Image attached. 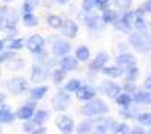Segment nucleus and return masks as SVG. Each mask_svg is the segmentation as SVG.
<instances>
[{"label": "nucleus", "mask_w": 151, "mask_h": 134, "mask_svg": "<svg viewBox=\"0 0 151 134\" xmlns=\"http://www.w3.org/2000/svg\"><path fill=\"white\" fill-rule=\"evenodd\" d=\"M129 41L134 47V50L139 53H148L151 50V36L147 32H133Z\"/></svg>", "instance_id": "obj_1"}, {"label": "nucleus", "mask_w": 151, "mask_h": 134, "mask_svg": "<svg viewBox=\"0 0 151 134\" xmlns=\"http://www.w3.org/2000/svg\"><path fill=\"white\" fill-rule=\"evenodd\" d=\"M109 112V107L107 104L103 101V100H100V98H92L89 100L83 107H82V113L85 116H100V115H104Z\"/></svg>", "instance_id": "obj_2"}, {"label": "nucleus", "mask_w": 151, "mask_h": 134, "mask_svg": "<svg viewBox=\"0 0 151 134\" xmlns=\"http://www.w3.org/2000/svg\"><path fill=\"white\" fill-rule=\"evenodd\" d=\"M70 103H71V98H70V95H68L67 91H59L55 95V98H53V107H55V110H58V112L67 110V108L70 107Z\"/></svg>", "instance_id": "obj_3"}, {"label": "nucleus", "mask_w": 151, "mask_h": 134, "mask_svg": "<svg viewBox=\"0 0 151 134\" xmlns=\"http://www.w3.org/2000/svg\"><path fill=\"white\" fill-rule=\"evenodd\" d=\"M6 88H8L9 92H12L14 95H20V93H23L24 91L27 89V81H26V78H23V77H14V78H11L6 83Z\"/></svg>", "instance_id": "obj_4"}, {"label": "nucleus", "mask_w": 151, "mask_h": 134, "mask_svg": "<svg viewBox=\"0 0 151 134\" xmlns=\"http://www.w3.org/2000/svg\"><path fill=\"white\" fill-rule=\"evenodd\" d=\"M44 44H45V41H44L42 36H40V35H32L30 38L27 39V44H26V45H27V48H29L30 53L38 54V53L44 51Z\"/></svg>", "instance_id": "obj_5"}, {"label": "nucleus", "mask_w": 151, "mask_h": 134, "mask_svg": "<svg viewBox=\"0 0 151 134\" xmlns=\"http://www.w3.org/2000/svg\"><path fill=\"white\" fill-rule=\"evenodd\" d=\"M56 127L62 134H71L74 131V120L70 116H59L56 119Z\"/></svg>", "instance_id": "obj_6"}, {"label": "nucleus", "mask_w": 151, "mask_h": 134, "mask_svg": "<svg viewBox=\"0 0 151 134\" xmlns=\"http://www.w3.org/2000/svg\"><path fill=\"white\" fill-rule=\"evenodd\" d=\"M48 77V68L38 63V65H33L32 66V74H30V78L33 83H41L44 81L45 78Z\"/></svg>", "instance_id": "obj_7"}, {"label": "nucleus", "mask_w": 151, "mask_h": 134, "mask_svg": "<svg viewBox=\"0 0 151 134\" xmlns=\"http://www.w3.org/2000/svg\"><path fill=\"white\" fill-rule=\"evenodd\" d=\"M107 60H109V54H107V53H104V51L98 53V54L95 56V59L89 63V71H92V72H98V71H101V69L106 66Z\"/></svg>", "instance_id": "obj_8"}, {"label": "nucleus", "mask_w": 151, "mask_h": 134, "mask_svg": "<svg viewBox=\"0 0 151 134\" xmlns=\"http://www.w3.org/2000/svg\"><path fill=\"white\" fill-rule=\"evenodd\" d=\"M101 92L104 93V95H107L109 98H112V100H115L116 96L121 93V88L118 86V84H115L113 81H103L101 83Z\"/></svg>", "instance_id": "obj_9"}, {"label": "nucleus", "mask_w": 151, "mask_h": 134, "mask_svg": "<svg viewBox=\"0 0 151 134\" xmlns=\"http://www.w3.org/2000/svg\"><path fill=\"white\" fill-rule=\"evenodd\" d=\"M70 50H71V44H70L68 41H62V39L56 41V42L53 44V47H52L53 54L58 56V57L67 56V54L70 53Z\"/></svg>", "instance_id": "obj_10"}, {"label": "nucleus", "mask_w": 151, "mask_h": 134, "mask_svg": "<svg viewBox=\"0 0 151 134\" xmlns=\"http://www.w3.org/2000/svg\"><path fill=\"white\" fill-rule=\"evenodd\" d=\"M76 93H77V100H80V101H89V100L95 98V95H97L95 89L92 86H88V84L80 86Z\"/></svg>", "instance_id": "obj_11"}, {"label": "nucleus", "mask_w": 151, "mask_h": 134, "mask_svg": "<svg viewBox=\"0 0 151 134\" xmlns=\"http://www.w3.org/2000/svg\"><path fill=\"white\" fill-rule=\"evenodd\" d=\"M62 33H64L67 38H76L79 33V26L77 23L73 21V20H68L62 24Z\"/></svg>", "instance_id": "obj_12"}, {"label": "nucleus", "mask_w": 151, "mask_h": 134, "mask_svg": "<svg viewBox=\"0 0 151 134\" xmlns=\"http://www.w3.org/2000/svg\"><path fill=\"white\" fill-rule=\"evenodd\" d=\"M59 65L64 71H74L79 66V60L77 57H73V56H62Z\"/></svg>", "instance_id": "obj_13"}, {"label": "nucleus", "mask_w": 151, "mask_h": 134, "mask_svg": "<svg viewBox=\"0 0 151 134\" xmlns=\"http://www.w3.org/2000/svg\"><path fill=\"white\" fill-rule=\"evenodd\" d=\"M35 113V101L33 103H29V104H24L23 107L18 108V112H17V118L18 119H23V120H27L33 116Z\"/></svg>", "instance_id": "obj_14"}, {"label": "nucleus", "mask_w": 151, "mask_h": 134, "mask_svg": "<svg viewBox=\"0 0 151 134\" xmlns=\"http://www.w3.org/2000/svg\"><path fill=\"white\" fill-rule=\"evenodd\" d=\"M85 24L92 30H101L104 27V21L103 18H100L98 15H88L85 17Z\"/></svg>", "instance_id": "obj_15"}, {"label": "nucleus", "mask_w": 151, "mask_h": 134, "mask_svg": "<svg viewBox=\"0 0 151 134\" xmlns=\"http://www.w3.org/2000/svg\"><path fill=\"white\" fill-rule=\"evenodd\" d=\"M132 100L134 103H139V104H151V92H148V91H136L132 96Z\"/></svg>", "instance_id": "obj_16"}, {"label": "nucleus", "mask_w": 151, "mask_h": 134, "mask_svg": "<svg viewBox=\"0 0 151 134\" xmlns=\"http://www.w3.org/2000/svg\"><path fill=\"white\" fill-rule=\"evenodd\" d=\"M101 72L106 77H112V78H118L124 76V69L122 66H104L101 69Z\"/></svg>", "instance_id": "obj_17"}, {"label": "nucleus", "mask_w": 151, "mask_h": 134, "mask_svg": "<svg viewBox=\"0 0 151 134\" xmlns=\"http://www.w3.org/2000/svg\"><path fill=\"white\" fill-rule=\"evenodd\" d=\"M116 63L119 66H130V65H136V59L133 57V54H129V53H121L116 59Z\"/></svg>", "instance_id": "obj_18"}, {"label": "nucleus", "mask_w": 151, "mask_h": 134, "mask_svg": "<svg viewBox=\"0 0 151 134\" xmlns=\"http://www.w3.org/2000/svg\"><path fill=\"white\" fill-rule=\"evenodd\" d=\"M15 118H17V115H14L5 105H2V108H0V124H11L15 120Z\"/></svg>", "instance_id": "obj_19"}, {"label": "nucleus", "mask_w": 151, "mask_h": 134, "mask_svg": "<svg viewBox=\"0 0 151 134\" xmlns=\"http://www.w3.org/2000/svg\"><path fill=\"white\" fill-rule=\"evenodd\" d=\"M47 91H48L47 86H36V88L30 89V100L32 101H41L45 96Z\"/></svg>", "instance_id": "obj_20"}, {"label": "nucleus", "mask_w": 151, "mask_h": 134, "mask_svg": "<svg viewBox=\"0 0 151 134\" xmlns=\"http://www.w3.org/2000/svg\"><path fill=\"white\" fill-rule=\"evenodd\" d=\"M33 119V122L38 125V127H41V125H44L47 120H48V118H50V113L47 112V110H38V112H35L33 113V116H32Z\"/></svg>", "instance_id": "obj_21"}, {"label": "nucleus", "mask_w": 151, "mask_h": 134, "mask_svg": "<svg viewBox=\"0 0 151 134\" xmlns=\"http://www.w3.org/2000/svg\"><path fill=\"white\" fill-rule=\"evenodd\" d=\"M113 26H115L118 30H121V32H130V29H132L133 24L122 15L121 18H116L115 21H113Z\"/></svg>", "instance_id": "obj_22"}, {"label": "nucleus", "mask_w": 151, "mask_h": 134, "mask_svg": "<svg viewBox=\"0 0 151 134\" xmlns=\"http://www.w3.org/2000/svg\"><path fill=\"white\" fill-rule=\"evenodd\" d=\"M115 101H116V104H118L119 107L129 108L133 100H132V95H130V93H119L116 98H115Z\"/></svg>", "instance_id": "obj_23"}, {"label": "nucleus", "mask_w": 151, "mask_h": 134, "mask_svg": "<svg viewBox=\"0 0 151 134\" xmlns=\"http://www.w3.org/2000/svg\"><path fill=\"white\" fill-rule=\"evenodd\" d=\"M91 53H89V48L86 45H80L77 50H76V57H77L79 62H86L88 59H89Z\"/></svg>", "instance_id": "obj_24"}, {"label": "nucleus", "mask_w": 151, "mask_h": 134, "mask_svg": "<svg viewBox=\"0 0 151 134\" xmlns=\"http://www.w3.org/2000/svg\"><path fill=\"white\" fill-rule=\"evenodd\" d=\"M125 77H127V81H134L137 77H139V69H137L136 65H130L125 71Z\"/></svg>", "instance_id": "obj_25"}, {"label": "nucleus", "mask_w": 151, "mask_h": 134, "mask_svg": "<svg viewBox=\"0 0 151 134\" xmlns=\"http://www.w3.org/2000/svg\"><path fill=\"white\" fill-rule=\"evenodd\" d=\"M47 24H48L52 29H60V26L64 24V21H62V18L58 17V15H50V17L47 18Z\"/></svg>", "instance_id": "obj_26"}, {"label": "nucleus", "mask_w": 151, "mask_h": 134, "mask_svg": "<svg viewBox=\"0 0 151 134\" xmlns=\"http://www.w3.org/2000/svg\"><path fill=\"white\" fill-rule=\"evenodd\" d=\"M36 5H38V0H24V3L21 6L23 14H32V11L35 9Z\"/></svg>", "instance_id": "obj_27"}, {"label": "nucleus", "mask_w": 151, "mask_h": 134, "mask_svg": "<svg viewBox=\"0 0 151 134\" xmlns=\"http://www.w3.org/2000/svg\"><path fill=\"white\" fill-rule=\"evenodd\" d=\"M65 74H67V71H64L62 68L55 69V71H53V76H52L53 83H55V84H60L62 81H64V78H65Z\"/></svg>", "instance_id": "obj_28"}, {"label": "nucleus", "mask_w": 151, "mask_h": 134, "mask_svg": "<svg viewBox=\"0 0 151 134\" xmlns=\"http://www.w3.org/2000/svg\"><path fill=\"white\" fill-rule=\"evenodd\" d=\"M82 86V81L77 78H71L67 84H65V91L67 92H77V89Z\"/></svg>", "instance_id": "obj_29"}, {"label": "nucleus", "mask_w": 151, "mask_h": 134, "mask_svg": "<svg viewBox=\"0 0 151 134\" xmlns=\"http://www.w3.org/2000/svg\"><path fill=\"white\" fill-rule=\"evenodd\" d=\"M91 131H92V124L89 120H83L77 127V134H91Z\"/></svg>", "instance_id": "obj_30"}, {"label": "nucleus", "mask_w": 151, "mask_h": 134, "mask_svg": "<svg viewBox=\"0 0 151 134\" xmlns=\"http://www.w3.org/2000/svg\"><path fill=\"white\" fill-rule=\"evenodd\" d=\"M137 120H139L141 125H145V127H151V113H141L136 116Z\"/></svg>", "instance_id": "obj_31"}, {"label": "nucleus", "mask_w": 151, "mask_h": 134, "mask_svg": "<svg viewBox=\"0 0 151 134\" xmlns=\"http://www.w3.org/2000/svg\"><path fill=\"white\" fill-rule=\"evenodd\" d=\"M118 17H116V14H115V11H110L109 8L107 9H104V14H103V21L104 23H113Z\"/></svg>", "instance_id": "obj_32"}, {"label": "nucleus", "mask_w": 151, "mask_h": 134, "mask_svg": "<svg viewBox=\"0 0 151 134\" xmlns=\"http://www.w3.org/2000/svg\"><path fill=\"white\" fill-rule=\"evenodd\" d=\"M14 59H15V51H12V50L0 53V63H6L9 60H14Z\"/></svg>", "instance_id": "obj_33"}, {"label": "nucleus", "mask_w": 151, "mask_h": 134, "mask_svg": "<svg viewBox=\"0 0 151 134\" xmlns=\"http://www.w3.org/2000/svg\"><path fill=\"white\" fill-rule=\"evenodd\" d=\"M23 21H24V24H26L27 27H33V26L38 24L36 17H33L32 14H23Z\"/></svg>", "instance_id": "obj_34"}, {"label": "nucleus", "mask_w": 151, "mask_h": 134, "mask_svg": "<svg viewBox=\"0 0 151 134\" xmlns=\"http://www.w3.org/2000/svg\"><path fill=\"white\" fill-rule=\"evenodd\" d=\"M98 3H100V0H83V11L89 12L94 8H98Z\"/></svg>", "instance_id": "obj_35"}, {"label": "nucleus", "mask_w": 151, "mask_h": 134, "mask_svg": "<svg viewBox=\"0 0 151 134\" xmlns=\"http://www.w3.org/2000/svg\"><path fill=\"white\" fill-rule=\"evenodd\" d=\"M113 133H115V134H130V127L125 124V122L116 124V127H115V130H113Z\"/></svg>", "instance_id": "obj_36"}, {"label": "nucleus", "mask_w": 151, "mask_h": 134, "mask_svg": "<svg viewBox=\"0 0 151 134\" xmlns=\"http://www.w3.org/2000/svg\"><path fill=\"white\" fill-rule=\"evenodd\" d=\"M24 47V41L23 39H12L11 41V44H9V50H12V51H18V50H21V48Z\"/></svg>", "instance_id": "obj_37"}, {"label": "nucleus", "mask_w": 151, "mask_h": 134, "mask_svg": "<svg viewBox=\"0 0 151 134\" xmlns=\"http://www.w3.org/2000/svg\"><path fill=\"white\" fill-rule=\"evenodd\" d=\"M38 125L33 122L32 119H27V120H24V125H23V131H26V133H32Z\"/></svg>", "instance_id": "obj_38"}, {"label": "nucleus", "mask_w": 151, "mask_h": 134, "mask_svg": "<svg viewBox=\"0 0 151 134\" xmlns=\"http://www.w3.org/2000/svg\"><path fill=\"white\" fill-rule=\"evenodd\" d=\"M132 5V0H115V6L119 9H129Z\"/></svg>", "instance_id": "obj_39"}, {"label": "nucleus", "mask_w": 151, "mask_h": 134, "mask_svg": "<svg viewBox=\"0 0 151 134\" xmlns=\"http://www.w3.org/2000/svg\"><path fill=\"white\" fill-rule=\"evenodd\" d=\"M17 20H18L17 14H15L14 11H12V12H9V14H8V20H6V24H8V26H15V24H17Z\"/></svg>", "instance_id": "obj_40"}, {"label": "nucleus", "mask_w": 151, "mask_h": 134, "mask_svg": "<svg viewBox=\"0 0 151 134\" xmlns=\"http://www.w3.org/2000/svg\"><path fill=\"white\" fill-rule=\"evenodd\" d=\"M6 32H8V39H14L17 35V29L15 26H6Z\"/></svg>", "instance_id": "obj_41"}, {"label": "nucleus", "mask_w": 151, "mask_h": 134, "mask_svg": "<svg viewBox=\"0 0 151 134\" xmlns=\"http://www.w3.org/2000/svg\"><path fill=\"white\" fill-rule=\"evenodd\" d=\"M107 131H109V130H107L101 122H100V124L97 125V128H95V133H94V134H109Z\"/></svg>", "instance_id": "obj_42"}, {"label": "nucleus", "mask_w": 151, "mask_h": 134, "mask_svg": "<svg viewBox=\"0 0 151 134\" xmlns=\"http://www.w3.org/2000/svg\"><path fill=\"white\" fill-rule=\"evenodd\" d=\"M124 91L127 92V93H130V92H132V93H134V92H136V84H134V83H132V81H129V83L124 86Z\"/></svg>", "instance_id": "obj_43"}, {"label": "nucleus", "mask_w": 151, "mask_h": 134, "mask_svg": "<svg viewBox=\"0 0 151 134\" xmlns=\"http://www.w3.org/2000/svg\"><path fill=\"white\" fill-rule=\"evenodd\" d=\"M130 134H147V133L142 127H134V128H130Z\"/></svg>", "instance_id": "obj_44"}, {"label": "nucleus", "mask_w": 151, "mask_h": 134, "mask_svg": "<svg viewBox=\"0 0 151 134\" xmlns=\"http://www.w3.org/2000/svg\"><path fill=\"white\" fill-rule=\"evenodd\" d=\"M141 9H142L144 12H150V14H151V0H147L145 3H142Z\"/></svg>", "instance_id": "obj_45"}, {"label": "nucleus", "mask_w": 151, "mask_h": 134, "mask_svg": "<svg viewBox=\"0 0 151 134\" xmlns=\"http://www.w3.org/2000/svg\"><path fill=\"white\" fill-rule=\"evenodd\" d=\"M30 134H47V130H45V128H44V127L41 125L40 128L36 127V128H35V130H33V131H32Z\"/></svg>", "instance_id": "obj_46"}, {"label": "nucleus", "mask_w": 151, "mask_h": 134, "mask_svg": "<svg viewBox=\"0 0 151 134\" xmlns=\"http://www.w3.org/2000/svg\"><path fill=\"white\" fill-rule=\"evenodd\" d=\"M144 88H145L147 91H151V76H148V77L145 78V81H144Z\"/></svg>", "instance_id": "obj_47"}, {"label": "nucleus", "mask_w": 151, "mask_h": 134, "mask_svg": "<svg viewBox=\"0 0 151 134\" xmlns=\"http://www.w3.org/2000/svg\"><path fill=\"white\" fill-rule=\"evenodd\" d=\"M5 26H6V18H5V14H2V12H0V30H2Z\"/></svg>", "instance_id": "obj_48"}, {"label": "nucleus", "mask_w": 151, "mask_h": 134, "mask_svg": "<svg viewBox=\"0 0 151 134\" xmlns=\"http://www.w3.org/2000/svg\"><path fill=\"white\" fill-rule=\"evenodd\" d=\"M5 100H6V96L3 93H0V107H2V104L5 103Z\"/></svg>", "instance_id": "obj_49"}, {"label": "nucleus", "mask_w": 151, "mask_h": 134, "mask_svg": "<svg viewBox=\"0 0 151 134\" xmlns=\"http://www.w3.org/2000/svg\"><path fill=\"white\" fill-rule=\"evenodd\" d=\"M3 48H5V41H2V39H0V53L3 51Z\"/></svg>", "instance_id": "obj_50"}, {"label": "nucleus", "mask_w": 151, "mask_h": 134, "mask_svg": "<svg viewBox=\"0 0 151 134\" xmlns=\"http://www.w3.org/2000/svg\"><path fill=\"white\" fill-rule=\"evenodd\" d=\"M58 2H59L60 5H64V3H67V2H68V0H58Z\"/></svg>", "instance_id": "obj_51"}, {"label": "nucleus", "mask_w": 151, "mask_h": 134, "mask_svg": "<svg viewBox=\"0 0 151 134\" xmlns=\"http://www.w3.org/2000/svg\"><path fill=\"white\" fill-rule=\"evenodd\" d=\"M0 134H2V128H0Z\"/></svg>", "instance_id": "obj_52"}, {"label": "nucleus", "mask_w": 151, "mask_h": 134, "mask_svg": "<svg viewBox=\"0 0 151 134\" xmlns=\"http://www.w3.org/2000/svg\"><path fill=\"white\" fill-rule=\"evenodd\" d=\"M150 134H151V130H150Z\"/></svg>", "instance_id": "obj_53"}, {"label": "nucleus", "mask_w": 151, "mask_h": 134, "mask_svg": "<svg viewBox=\"0 0 151 134\" xmlns=\"http://www.w3.org/2000/svg\"><path fill=\"white\" fill-rule=\"evenodd\" d=\"M6 2H8V0H6Z\"/></svg>", "instance_id": "obj_54"}]
</instances>
